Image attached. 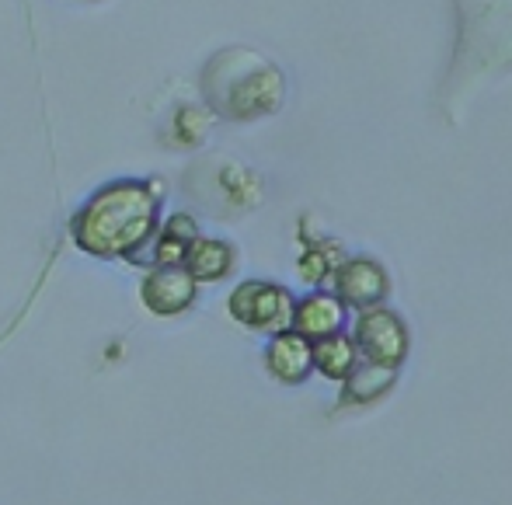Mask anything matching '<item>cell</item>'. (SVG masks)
<instances>
[{
    "label": "cell",
    "instance_id": "cell-5",
    "mask_svg": "<svg viewBox=\"0 0 512 505\" xmlns=\"http://www.w3.org/2000/svg\"><path fill=\"white\" fill-rule=\"evenodd\" d=\"M230 314L237 317L241 324L258 331H286L293 324V297L283 290V286H272V283H244L234 290L230 297Z\"/></svg>",
    "mask_w": 512,
    "mask_h": 505
},
{
    "label": "cell",
    "instance_id": "cell-2",
    "mask_svg": "<svg viewBox=\"0 0 512 505\" xmlns=\"http://www.w3.org/2000/svg\"><path fill=\"white\" fill-rule=\"evenodd\" d=\"M157 185L112 182L74 220V241L95 258H133L157 220Z\"/></svg>",
    "mask_w": 512,
    "mask_h": 505
},
{
    "label": "cell",
    "instance_id": "cell-6",
    "mask_svg": "<svg viewBox=\"0 0 512 505\" xmlns=\"http://www.w3.org/2000/svg\"><path fill=\"white\" fill-rule=\"evenodd\" d=\"M356 345L370 363L398 366L408 352V331L401 317H394L384 307H370L356 321Z\"/></svg>",
    "mask_w": 512,
    "mask_h": 505
},
{
    "label": "cell",
    "instance_id": "cell-9",
    "mask_svg": "<svg viewBox=\"0 0 512 505\" xmlns=\"http://www.w3.org/2000/svg\"><path fill=\"white\" fill-rule=\"evenodd\" d=\"M338 297L345 303H356V307H370L387 293V276L377 262L370 258H356V262L342 265L338 269Z\"/></svg>",
    "mask_w": 512,
    "mask_h": 505
},
{
    "label": "cell",
    "instance_id": "cell-7",
    "mask_svg": "<svg viewBox=\"0 0 512 505\" xmlns=\"http://www.w3.org/2000/svg\"><path fill=\"white\" fill-rule=\"evenodd\" d=\"M196 283L199 279L192 276L189 269H182V265H157V269L143 279L140 297L147 303V310H154V314H161V317H175L192 307V300H196Z\"/></svg>",
    "mask_w": 512,
    "mask_h": 505
},
{
    "label": "cell",
    "instance_id": "cell-11",
    "mask_svg": "<svg viewBox=\"0 0 512 505\" xmlns=\"http://www.w3.org/2000/svg\"><path fill=\"white\" fill-rule=\"evenodd\" d=\"M234 265V251L223 241H192L189 258H185V269L199 279V283H209V279H223Z\"/></svg>",
    "mask_w": 512,
    "mask_h": 505
},
{
    "label": "cell",
    "instance_id": "cell-1",
    "mask_svg": "<svg viewBox=\"0 0 512 505\" xmlns=\"http://www.w3.org/2000/svg\"><path fill=\"white\" fill-rule=\"evenodd\" d=\"M460 35L443 81L446 119H460L481 84L512 67V0H457Z\"/></svg>",
    "mask_w": 512,
    "mask_h": 505
},
{
    "label": "cell",
    "instance_id": "cell-4",
    "mask_svg": "<svg viewBox=\"0 0 512 505\" xmlns=\"http://www.w3.org/2000/svg\"><path fill=\"white\" fill-rule=\"evenodd\" d=\"M189 189L213 213H244V209L262 202V182H258V175H251L244 164L230 161L223 154L206 157V161H199L192 168Z\"/></svg>",
    "mask_w": 512,
    "mask_h": 505
},
{
    "label": "cell",
    "instance_id": "cell-13",
    "mask_svg": "<svg viewBox=\"0 0 512 505\" xmlns=\"http://www.w3.org/2000/svg\"><path fill=\"white\" fill-rule=\"evenodd\" d=\"M398 377V366H384V363H366L359 370L349 373V384H345V394L349 401H370V398H380L387 387L394 384Z\"/></svg>",
    "mask_w": 512,
    "mask_h": 505
},
{
    "label": "cell",
    "instance_id": "cell-3",
    "mask_svg": "<svg viewBox=\"0 0 512 505\" xmlns=\"http://www.w3.org/2000/svg\"><path fill=\"white\" fill-rule=\"evenodd\" d=\"M203 95L216 115L234 122L272 115L286 98V77L269 56L248 46L220 49L203 70Z\"/></svg>",
    "mask_w": 512,
    "mask_h": 505
},
{
    "label": "cell",
    "instance_id": "cell-12",
    "mask_svg": "<svg viewBox=\"0 0 512 505\" xmlns=\"http://www.w3.org/2000/svg\"><path fill=\"white\" fill-rule=\"evenodd\" d=\"M314 366L324 373V377H349L356 370V345L349 342L345 335H328V338H317L314 345Z\"/></svg>",
    "mask_w": 512,
    "mask_h": 505
},
{
    "label": "cell",
    "instance_id": "cell-8",
    "mask_svg": "<svg viewBox=\"0 0 512 505\" xmlns=\"http://www.w3.org/2000/svg\"><path fill=\"white\" fill-rule=\"evenodd\" d=\"M265 359H269V370L276 373L279 380L300 384L310 373V366H314V345H310V338L300 335V331H279V335L272 338Z\"/></svg>",
    "mask_w": 512,
    "mask_h": 505
},
{
    "label": "cell",
    "instance_id": "cell-10",
    "mask_svg": "<svg viewBox=\"0 0 512 505\" xmlns=\"http://www.w3.org/2000/svg\"><path fill=\"white\" fill-rule=\"evenodd\" d=\"M345 324V307L342 300L335 297H324V293H314L307 297L304 303L297 307L293 314V328L307 338H328V335H338Z\"/></svg>",
    "mask_w": 512,
    "mask_h": 505
}]
</instances>
